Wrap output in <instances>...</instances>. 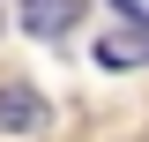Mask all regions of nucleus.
Segmentation results:
<instances>
[{
	"instance_id": "obj_1",
	"label": "nucleus",
	"mask_w": 149,
	"mask_h": 142,
	"mask_svg": "<svg viewBox=\"0 0 149 142\" xmlns=\"http://www.w3.org/2000/svg\"><path fill=\"white\" fill-rule=\"evenodd\" d=\"M45 127H52V105H45L30 82L0 90V135H45Z\"/></svg>"
},
{
	"instance_id": "obj_2",
	"label": "nucleus",
	"mask_w": 149,
	"mask_h": 142,
	"mask_svg": "<svg viewBox=\"0 0 149 142\" xmlns=\"http://www.w3.org/2000/svg\"><path fill=\"white\" fill-rule=\"evenodd\" d=\"M15 15H22V30H30L37 45H60V37L82 22V0H15Z\"/></svg>"
},
{
	"instance_id": "obj_3",
	"label": "nucleus",
	"mask_w": 149,
	"mask_h": 142,
	"mask_svg": "<svg viewBox=\"0 0 149 142\" xmlns=\"http://www.w3.org/2000/svg\"><path fill=\"white\" fill-rule=\"evenodd\" d=\"M97 67H149V22H119V30L97 37Z\"/></svg>"
},
{
	"instance_id": "obj_4",
	"label": "nucleus",
	"mask_w": 149,
	"mask_h": 142,
	"mask_svg": "<svg viewBox=\"0 0 149 142\" xmlns=\"http://www.w3.org/2000/svg\"><path fill=\"white\" fill-rule=\"evenodd\" d=\"M119 15H134V22H149V0H119Z\"/></svg>"
}]
</instances>
